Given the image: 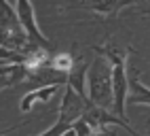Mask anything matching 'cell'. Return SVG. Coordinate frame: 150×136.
I'll return each instance as SVG.
<instances>
[{
	"label": "cell",
	"mask_w": 150,
	"mask_h": 136,
	"mask_svg": "<svg viewBox=\"0 0 150 136\" xmlns=\"http://www.w3.org/2000/svg\"><path fill=\"white\" fill-rule=\"evenodd\" d=\"M89 68L91 64H87L83 57H76V66L74 70L68 74V87H72V89L81 96L83 100L89 102V94H87V74H89ZM91 104V102H89Z\"/></svg>",
	"instance_id": "cell-4"
},
{
	"label": "cell",
	"mask_w": 150,
	"mask_h": 136,
	"mask_svg": "<svg viewBox=\"0 0 150 136\" xmlns=\"http://www.w3.org/2000/svg\"><path fill=\"white\" fill-rule=\"evenodd\" d=\"M28 77H30V70L25 64H4L0 68V92L6 89V87L19 85Z\"/></svg>",
	"instance_id": "cell-6"
},
{
	"label": "cell",
	"mask_w": 150,
	"mask_h": 136,
	"mask_svg": "<svg viewBox=\"0 0 150 136\" xmlns=\"http://www.w3.org/2000/svg\"><path fill=\"white\" fill-rule=\"evenodd\" d=\"M13 6H15V13H17L19 24H21L23 32L28 34L30 41H32L34 45H38V47H42V49H51V41L40 32V28H38V24H36L34 4L28 2V0H17Z\"/></svg>",
	"instance_id": "cell-3"
},
{
	"label": "cell",
	"mask_w": 150,
	"mask_h": 136,
	"mask_svg": "<svg viewBox=\"0 0 150 136\" xmlns=\"http://www.w3.org/2000/svg\"><path fill=\"white\" fill-rule=\"evenodd\" d=\"M49 66H51L53 70H57V72L70 74L74 70V66H76V57L72 53H55V55L49 57Z\"/></svg>",
	"instance_id": "cell-9"
},
{
	"label": "cell",
	"mask_w": 150,
	"mask_h": 136,
	"mask_svg": "<svg viewBox=\"0 0 150 136\" xmlns=\"http://www.w3.org/2000/svg\"><path fill=\"white\" fill-rule=\"evenodd\" d=\"M59 87H62V85H47V87H38V89H30L23 98H21V102H19V111H21V113H28L36 102L49 104V102H51V98L59 92Z\"/></svg>",
	"instance_id": "cell-5"
},
{
	"label": "cell",
	"mask_w": 150,
	"mask_h": 136,
	"mask_svg": "<svg viewBox=\"0 0 150 136\" xmlns=\"http://www.w3.org/2000/svg\"><path fill=\"white\" fill-rule=\"evenodd\" d=\"M127 104H142V106H150V87H146L139 79V74L129 72V98H127Z\"/></svg>",
	"instance_id": "cell-7"
},
{
	"label": "cell",
	"mask_w": 150,
	"mask_h": 136,
	"mask_svg": "<svg viewBox=\"0 0 150 136\" xmlns=\"http://www.w3.org/2000/svg\"><path fill=\"white\" fill-rule=\"evenodd\" d=\"M91 136H114V134H110L108 130H104V132H93Z\"/></svg>",
	"instance_id": "cell-11"
},
{
	"label": "cell",
	"mask_w": 150,
	"mask_h": 136,
	"mask_svg": "<svg viewBox=\"0 0 150 136\" xmlns=\"http://www.w3.org/2000/svg\"><path fill=\"white\" fill-rule=\"evenodd\" d=\"M131 2H112V0H106V2H89V4H74L72 9H85V11H91L99 17H114L118 11H123V9H127Z\"/></svg>",
	"instance_id": "cell-8"
},
{
	"label": "cell",
	"mask_w": 150,
	"mask_h": 136,
	"mask_svg": "<svg viewBox=\"0 0 150 136\" xmlns=\"http://www.w3.org/2000/svg\"><path fill=\"white\" fill-rule=\"evenodd\" d=\"M87 94L93 106L112 111L114 109V92H112V66L106 57H95L87 74Z\"/></svg>",
	"instance_id": "cell-2"
},
{
	"label": "cell",
	"mask_w": 150,
	"mask_h": 136,
	"mask_svg": "<svg viewBox=\"0 0 150 136\" xmlns=\"http://www.w3.org/2000/svg\"><path fill=\"white\" fill-rule=\"evenodd\" d=\"M19 125H23V121H21V123H17V125H13V128H6V130H2V132H0V136H4V134H8V132H13L15 128H19Z\"/></svg>",
	"instance_id": "cell-10"
},
{
	"label": "cell",
	"mask_w": 150,
	"mask_h": 136,
	"mask_svg": "<svg viewBox=\"0 0 150 136\" xmlns=\"http://www.w3.org/2000/svg\"><path fill=\"white\" fill-rule=\"evenodd\" d=\"M2 66H4V62H0V68H2Z\"/></svg>",
	"instance_id": "cell-12"
},
{
	"label": "cell",
	"mask_w": 150,
	"mask_h": 136,
	"mask_svg": "<svg viewBox=\"0 0 150 136\" xmlns=\"http://www.w3.org/2000/svg\"><path fill=\"white\" fill-rule=\"evenodd\" d=\"M91 49L99 55L106 57L112 66V92H114V113L121 119L127 121V98H129V70H127V55L131 53V47L123 53L116 45H95Z\"/></svg>",
	"instance_id": "cell-1"
}]
</instances>
